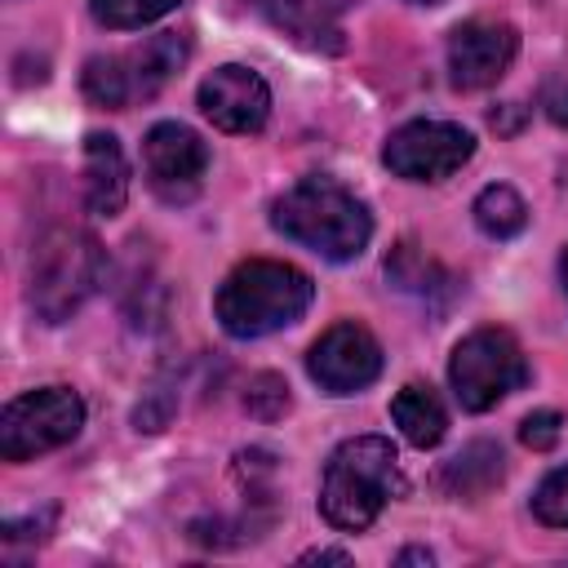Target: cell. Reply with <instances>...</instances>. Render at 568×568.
<instances>
[{
    "label": "cell",
    "instance_id": "obj_1",
    "mask_svg": "<svg viewBox=\"0 0 568 568\" xmlns=\"http://www.w3.org/2000/svg\"><path fill=\"white\" fill-rule=\"evenodd\" d=\"M271 226L284 240H293V244H302V248H311V253H320L328 262L359 257L368 248V235H373L368 209L342 182L320 178V173L293 182L271 204Z\"/></svg>",
    "mask_w": 568,
    "mask_h": 568
},
{
    "label": "cell",
    "instance_id": "obj_2",
    "mask_svg": "<svg viewBox=\"0 0 568 568\" xmlns=\"http://www.w3.org/2000/svg\"><path fill=\"white\" fill-rule=\"evenodd\" d=\"M404 493L399 457L386 435H355L333 448L320 484V510L333 528L359 532L368 528L390 497Z\"/></svg>",
    "mask_w": 568,
    "mask_h": 568
},
{
    "label": "cell",
    "instance_id": "obj_3",
    "mask_svg": "<svg viewBox=\"0 0 568 568\" xmlns=\"http://www.w3.org/2000/svg\"><path fill=\"white\" fill-rule=\"evenodd\" d=\"M311 297H315V284L306 271L288 262H271V257H248L222 280L213 311L231 337H266L302 320Z\"/></svg>",
    "mask_w": 568,
    "mask_h": 568
},
{
    "label": "cell",
    "instance_id": "obj_4",
    "mask_svg": "<svg viewBox=\"0 0 568 568\" xmlns=\"http://www.w3.org/2000/svg\"><path fill=\"white\" fill-rule=\"evenodd\" d=\"M102 280V244L80 226H49L27 262V302L44 324L71 320Z\"/></svg>",
    "mask_w": 568,
    "mask_h": 568
},
{
    "label": "cell",
    "instance_id": "obj_5",
    "mask_svg": "<svg viewBox=\"0 0 568 568\" xmlns=\"http://www.w3.org/2000/svg\"><path fill=\"white\" fill-rule=\"evenodd\" d=\"M448 382L462 408L484 413L528 382V359L506 328H475L453 346Z\"/></svg>",
    "mask_w": 568,
    "mask_h": 568
},
{
    "label": "cell",
    "instance_id": "obj_6",
    "mask_svg": "<svg viewBox=\"0 0 568 568\" xmlns=\"http://www.w3.org/2000/svg\"><path fill=\"white\" fill-rule=\"evenodd\" d=\"M84 426V399L71 386H40L4 404L0 413V457L27 462L36 453L62 448Z\"/></svg>",
    "mask_w": 568,
    "mask_h": 568
},
{
    "label": "cell",
    "instance_id": "obj_7",
    "mask_svg": "<svg viewBox=\"0 0 568 568\" xmlns=\"http://www.w3.org/2000/svg\"><path fill=\"white\" fill-rule=\"evenodd\" d=\"M470 155H475V133L453 120H408L382 146V164L408 182H439L457 173Z\"/></svg>",
    "mask_w": 568,
    "mask_h": 568
},
{
    "label": "cell",
    "instance_id": "obj_8",
    "mask_svg": "<svg viewBox=\"0 0 568 568\" xmlns=\"http://www.w3.org/2000/svg\"><path fill=\"white\" fill-rule=\"evenodd\" d=\"M306 373L328 395H355L368 382H377L382 346H377V337L364 324L342 320V324H333L328 333L315 337V346L306 351Z\"/></svg>",
    "mask_w": 568,
    "mask_h": 568
},
{
    "label": "cell",
    "instance_id": "obj_9",
    "mask_svg": "<svg viewBox=\"0 0 568 568\" xmlns=\"http://www.w3.org/2000/svg\"><path fill=\"white\" fill-rule=\"evenodd\" d=\"M142 164H146L151 191L160 200H169V204H182L204 182L209 146L200 142L195 129H186L178 120H160V124H151V133L142 142Z\"/></svg>",
    "mask_w": 568,
    "mask_h": 568
},
{
    "label": "cell",
    "instance_id": "obj_10",
    "mask_svg": "<svg viewBox=\"0 0 568 568\" xmlns=\"http://www.w3.org/2000/svg\"><path fill=\"white\" fill-rule=\"evenodd\" d=\"M519 53V31L501 18H466L448 31V75L457 89H488Z\"/></svg>",
    "mask_w": 568,
    "mask_h": 568
},
{
    "label": "cell",
    "instance_id": "obj_11",
    "mask_svg": "<svg viewBox=\"0 0 568 568\" xmlns=\"http://www.w3.org/2000/svg\"><path fill=\"white\" fill-rule=\"evenodd\" d=\"M200 111L222 133H257L271 115V89L253 67L226 62L200 80Z\"/></svg>",
    "mask_w": 568,
    "mask_h": 568
},
{
    "label": "cell",
    "instance_id": "obj_12",
    "mask_svg": "<svg viewBox=\"0 0 568 568\" xmlns=\"http://www.w3.org/2000/svg\"><path fill=\"white\" fill-rule=\"evenodd\" d=\"M257 9L266 13L271 27H280L297 44L337 53L342 49V13L351 9V0H257Z\"/></svg>",
    "mask_w": 568,
    "mask_h": 568
},
{
    "label": "cell",
    "instance_id": "obj_13",
    "mask_svg": "<svg viewBox=\"0 0 568 568\" xmlns=\"http://www.w3.org/2000/svg\"><path fill=\"white\" fill-rule=\"evenodd\" d=\"M129 200V160L115 133L84 138V209L93 217H115Z\"/></svg>",
    "mask_w": 568,
    "mask_h": 568
},
{
    "label": "cell",
    "instance_id": "obj_14",
    "mask_svg": "<svg viewBox=\"0 0 568 568\" xmlns=\"http://www.w3.org/2000/svg\"><path fill=\"white\" fill-rule=\"evenodd\" d=\"M386 280H390L399 293L422 297V302H439V297H453V293H457V280H453L435 257H426L413 240H404V244H395V248L386 253Z\"/></svg>",
    "mask_w": 568,
    "mask_h": 568
},
{
    "label": "cell",
    "instance_id": "obj_15",
    "mask_svg": "<svg viewBox=\"0 0 568 568\" xmlns=\"http://www.w3.org/2000/svg\"><path fill=\"white\" fill-rule=\"evenodd\" d=\"M129 80H133V98H155L186 62V40L178 31H160L146 44H138L129 58Z\"/></svg>",
    "mask_w": 568,
    "mask_h": 568
},
{
    "label": "cell",
    "instance_id": "obj_16",
    "mask_svg": "<svg viewBox=\"0 0 568 568\" xmlns=\"http://www.w3.org/2000/svg\"><path fill=\"white\" fill-rule=\"evenodd\" d=\"M390 417L399 426V435L413 444V448H435L448 430V413L439 404V395L430 386H404L395 399H390Z\"/></svg>",
    "mask_w": 568,
    "mask_h": 568
},
{
    "label": "cell",
    "instance_id": "obj_17",
    "mask_svg": "<svg viewBox=\"0 0 568 568\" xmlns=\"http://www.w3.org/2000/svg\"><path fill=\"white\" fill-rule=\"evenodd\" d=\"M506 475V457L493 439H475L466 444L448 466H444V488L457 497H484L493 484H501Z\"/></svg>",
    "mask_w": 568,
    "mask_h": 568
},
{
    "label": "cell",
    "instance_id": "obj_18",
    "mask_svg": "<svg viewBox=\"0 0 568 568\" xmlns=\"http://www.w3.org/2000/svg\"><path fill=\"white\" fill-rule=\"evenodd\" d=\"M470 213H475V226H479L488 240H510V235H519V231L528 226V204H524L519 191L506 186V182L484 186V191L475 195Z\"/></svg>",
    "mask_w": 568,
    "mask_h": 568
},
{
    "label": "cell",
    "instance_id": "obj_19",
    "mask_svg": "<svg viewBox=\"0 0 568 568\" xmlns=\"http://www.w3.org/2000/svg\"><path fill=\"white\" fill-rule=\"evenodd\" d=\"M80 84H84V98H89L93 106L120 111L124 102H133L129 62H124V58H115V53H106V58H102V53H98V58H89V62H84Z\"/></svg>",
    "mask_w": 568,
    "mask_h": 568
},
{
    "label": "cell",
    "instance_id": "obj_20",
    "mask_svg": "<svg viewBox=\"0 0 568 568\" xmlns=\"http://www.w3.org/2000/svg\"><path fill=\"white\" fill-rule=\"evenodd\" d=\"M182 0H89V13L111 27V31H133V27H146L164 13H173Z\"/></svg>",
    "mask_w": 568,
    "mask_h": 568
},
{
    "label": "cell",
    "instance_id": "obj_21",
    "mask_svg": "<svg viewBox=\"0 0 568 568\" xmlns=\"http://www.w3.org/2000/svg\"><path fill=\"white\" fill-rule=\"evenodd\" d=\"M244 408L262 422H275L288 413V382L275 377V373H257L248 377V390H244Z\"/></svg>",
    "mask_w": 568,
    "mask_h": 568
},
{
    "label": "cell",
    "instance_id": "obj_22",
    "mask_svg": "<svg viewBox=\"0 0 568 568\" xmlns=\"http://www.w3.org/2000/svg\"><path fill=\"white\" fill-rule=\"evenodd\" d=\"M532 515L550 528H568V466L550 470L532 493Z\"/></svg>",
    "mask_w": 568,
    "mask_h": 568
},
{
    "label": "cell",
    "instance_id": "obj_23",
    "mask_svg": "<svg viewBox=\"0 0 568 568\" xmlns=\"http://www.w3.org/2000/svg\"><path fill=\"white\" fill-rule=\"evenodd\" d=\"M559 426H564V417H559L555 408H537V413H528V417L519 422V439H524V448L546 453V448L559 444Z\"/></svg>",
    "mask_w": 568,
    "mask_h": 568
},
{
    "label": "cell",
    "instance_id": "obj_24",
    "mask_svg": "<svg viewBox=\"0 0 568 568\" xmlns=\"http://www.w3.org/2000/svg\"><path fill=\"white\" fill-rule=\"evenodd\" d=\"M546 115L555 124H568V84H550L546 89Z\"/></svg>",
    "mask_w": 568,
    "mask_h": 568
},
{
    "label": "cell",
    "instance_id": "obj_25",
    "mask_svg": "<svg viewBox=\"0 0 568 568\" xmlns=\"http://www.w3.org/2000/svg\"><path fill=\"white\" fill-rule=\"evenodd\" d=\"M519 120H524V106H519V102H506V106H497V111L488 115V124H493L497 133H510V129H519Z\"/></svg>",
    "mask_w": 568,
    "mask_h": 568
},
{
    "label": "cell",
    "instance_id": "obj_26",
    "mask_svg": "<svg viewBox=\"0 0 568 568\" xmlns=\"http://www.w3.org/2000/svg\"><path fill=\"white\" fill-rule=\"evenodd\" d=\"M302 564H351V555L346 550H306Z\"/></svg>",
    "mask_w": 568,
    "mask_h": 568
},
{
    "label": "cell",
    "instance_id": "obj_27",
    "mask_svg": "<svg viewBox=\"0 0 568 568\" xmlns=\"http://www.w3.org/2000/svg\"><path fill=\"white\" fill-rule=\"evenodd\" d=\"M395 564H435V555L430 550H399Z\"/></svg>",
    "mask_w": 568,
    "mask_h": 568
},
{
    "label": "cell",
    "instance_id": "obj_28",
    "mask_svg": "<svg viewBox=\"0 0 568 568\" xmlns=\"http://www.w3.org/2000/svg\"><path fill=\"white\" fill-rule=\"evenodd\" d=\"M404 4H426L430 9V4H444V0H404Z\"/></svg>",
    "mask_w": 568,
    "mask_h": 568
},
{
    "label": "cell",
    "instance_id": "obj_29",
    "mask_svg": "<svg viewBox=\"0 0 568 568\" xmlns=\"http://www.w3.org/2000/svg\"><path fill=\"white\" fill-rule=\"evenodd\" d=\"M564 288H568V248H564Z\"/></svg>",
    "mask_w": 568,
    "mask_h": 568
}]
</instances>
